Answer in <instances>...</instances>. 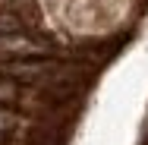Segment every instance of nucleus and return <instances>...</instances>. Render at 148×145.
<instances>
[{
	"label": "nucleus",
	"mask_w": 148,
	"mask_h": 145,
	"mask_svg": "<svg viewBox=\"0 0 148 145\" xmlns=\"http://www.w3.org/2000/svg\"><path fill=\"white\" fill-rule=\"evenodd\" d=\"M13 123H16V117H13V114H3V111H0V133H6Z\"/></svg>",
	"instance_id": "1"
}]
</instances>
